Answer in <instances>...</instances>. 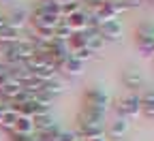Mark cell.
Returning <instances> with one entry per match:
<instances>
[{"mask_svg":"<svg viewBox=\"0 0 154 141\" xmlns=\"http://www.w3.org/2000/svg\"><path fill=\"white\" fill-rule=\"evenodd\" d=\"M75 133H77L79 139H90V137L105 135V115L82 109L77 113V130Z\"/></svg>","mask_w":154,"mask_h":141,"instance_id":"obj_1","label":"cell"},{"mask_svg":"<svg viewBox=\"0 0 154 141\" xmlns=\"http://www.w3.org/2000/svg\"><path fill=\"white\" fill-rule=\"evenodd\" d=\"M111 107V96L107 90H103L101 86H92L84 92V107L82 109H88V111H94L99 115H105Z\"/></svg>","mask_w":154,"mask_h":141,"instance_id":"obj_2","label":"cell"},{"mask_svg":"<svg viewBox=\"0 0 154 141\" xmlns=\"http://www.w3.org/2000/svg\"><path fill=\"white\" fill-rule=\"evenodd\" d=\"M113 109L118 111V118L133 120L141 113V96L139 92H126L113 100Z\"/></svg>","mask_w":154,"mask_h":141,"instance_id":"obj_3","label":"cell"},{"mask_svg":"<svg viewBox=\"0 0 154 141\" xmlns=\"http://www.w3.org/2000/svg\"><path fill=\"white\" fill-rule=\"evenodd\" d=\"M99 32H101V36L105 38V43H107V41H120V38H122V32H124V26H122V22H120L118 17H113V19H109V22H103V24H101Z\"/></svg>","mask_w":154,"mask_h":141,"instance_id":"obj_4","label":"cell"},{"mask_svg":"<svg viewBox=\"0 0 154 141\" xmlns=\"http://www.w3.org/2000/svg\"><path fill=\"white\" fill-rule=\"evenodd\" d=\"M7 22H9V26H13V28L24 30V28L30 24V11H28L26 7H13V9L7 13Z\"/></svg>","mask_w":154,"mask_h":141,"instance_id":"obj_5","label":"cell"},{"mask_svg":"<svg viewBox=\"0 0 154 141\" xmlns=\"http://www.w3.org/2000/svg\"><path fill=\"white\" fill-rule=\"evenodd\" d=\"M128 128H131V122L126 118H116L105 126V135L111 137V139H122L128 133Z\"/></svg>","mask_w":154,"mask_h":141,"instance_id":"obj_6","label":"cell"},{"mask_svg":"<svg viewBox=\"0 0 154 141\" xmlns=\"http://www.w3.org/2000/svg\"><path fill=\"white\" fill-rule=\"evenodd\" d=\"M62 22L71 28V32H84L88 28V13L84 9H79L69 17H62Z\"/></svg>","mask_w":154,"mask_h":141,"instance_id":"obj_7","label":"cell"},{"mask_svg":"<svg viewBox=\"0 0 154 141\" xmlns=\"http://www.w3.org/2000/svg\"><path fill=\"white\" fill-rule=\"evenodd\" d=\"M24 38H26V32L19 30V28H13V26H9V24H7L5 28H0V47L19 43V41H24Z\"/></svg>","mask_w":154,"mask_h":141,"instance_id":"obj_8","label":"cell"},{"mask_svg":"<svg viewBox=\"0 0 154 141\" xmlns=\"http://www.w3.org/2000/svg\"><path fill=\"white\" fill-rule=\"evenodd\" d=\"M122 84L128 88V92H137L139 88H143L146 79H143V75L137 69H128V71L122 73Z\"/></svg>","mask_w":154,"mask_h":141,"instance_id":"obj_9","label":"cell"},{"mask_svg":"<svg viewBox=\"0 0 154 141\" xmlns=\"http://www.w3.org/2000/svg\"><path fill=\"white\" fill-rule=\"evenodd\" d=\"M56 66H58V71H62L64 75H71V77H77V75H82V73H84V62L75 60L71 54H69L64 60H60V62H58Z\"/></svg>","mask_w":154,"mask_h":141,"instance_id":"obj_10","label":"cell"},{"mask_svg":"<svg viewBox=\"0 0 154 141\" xmlns=\"http://www.w3.org/2000/svg\"><path fill=\"white\" fill-rule=\"evenodd\" d=\"M84 36H86V47L92 54H99L105 47V38L101 36L99 30H84Z\"/></svg>","mask_w":154,"mask_h":141,"instance_id":"obj_11","label":"cell"},{"mask_svg":"<svg viewBox=\"0 0 154 141\" xmlns=\"http://www.w3.org/2000/svg\"><path fill=\"white\" fill-rule=\"evenodd\" d=\"M11 133H17V135H24V137H30L34 133V122L32 118H26V115H17L15 120V126Z\"/></svg>","mask_w":154,"mask_h":141,"instance_id":"obj_12","label":"cell"},{"mask_svg":"<svg viewBox=\"0 0 154 141\" xmlns=\"http://www.w3.org/2000/svg\"><path fill=\"white\" fill-rule=\"evenodd\" d=\"M66 90V84L62 81V79H51V81H47V84H43V90L41 92H45L47 96H51V98H56V96H60L62 92Z\"/></svg>","mask_w":154,"mask_h":141,"instance_id":"obj_13","label":"cell"},{"mask_svg":"<svg viewBox=\"0 0 154 141\" xmlns=\"http://www.w3.org/2000/svg\"><path fill=\"white\" fill-rule=\"evenodd\" d=\"M139 96H141V113L148 118H154V88L146 90Z\"/></svg>","mask_w":154,"mask_h":141,"instance_id":"obj_14","label":"cell"},{"mask_svg":"<svg viewBox=\"0 0 154 141\" xmlns=\"http://www.w3.org/2000/svg\"><path fill=\"white\" fill-rule=\"evenodd\" d=\"M66 45H69V49H71V51H77V49L86 47V36H84V32H73V34L69 36Z\"/></svg>","mask_w":154,"mask_h":141,"instance_id":"obj_15","label":"cell"},{"mask_svg":"<svg viewBox=\"0 0 154 141\" xmlns=\"http://www.w3.org/2000/svg\"><path fill=\"white\" fill-rule=\"evenodd\" d=\"M73 32H71V28L62 22V19H60V24H58L56 28H54V38H56V41H69V36H71Z\"/></svg>","mask_w":154,"mask_h":141,"instance_id":"obj_16","label":"cell"},{"mask_svg":"<svg viewBox=\"0 0 154 141\" xmlns=\"http://www.w3.org/2000/svg\"><path fill=\"white\" fill-rule=\"evenodd\" d=\"M15 120H17V113H15L13 109H9V111L2 115V120H0V128L7 130V133H11L13 126H15Z\"/></svg>","mask_w":154,"mask_h":141,"instance_id":"obj_17","label":"cell"},{"mask_svg":"<svg viewBox=\"0 0 154 141\" xmlns=\"http://www.w3.org/2000/svg\"><path fill=\"white\" fill-rule=\"evenodd\" d=\"M49 141H82V139L77 137L75 130H62V128H60V130H58V133L49 139Z\"/></svg>","mask_w":154,"mask_h":141,"instance_id":"obj_18","label":"cell"},{"mask_svg":"<svg viewBox=\"0 0 154 141\" xmlns=\"http://www.w3.org/2000/svg\"><path fill=\"white\" fill-rule=\"evenodd\" d=\"M135 38H154V24L146 22L137 28V32H135Z\"/></svg>","mask_w":154,"mask_h":141,"instance_id":"obj_19","label":"cell"},{"mask_svg":"<svg viewBox=\"0 0 154 141\" xmlns=\"http://www.w3.org/2000/svg\"><path fill=\"white\" fill-rule=\"evenodd\" d=\"M71 56L75 58V60H79V62H88V60H92L94 58V54L88 49V47H82V49H77V51H71Z\"/></svg>","mask_w":154,"mask_h":141,"instance_id":"obj_20","label":"cell"},{"mask_svg":"<svg viewBox=\"0 0 154 141\" xmlns=\"http://www.w3.org/2000/svg\"><path fill=\"white\" fill-rule=\"evenodd\" d=\"M82 141H107V135H99V137H90V139H82Z\"/></svg>","mask_w":154,"mask_h":141,"instance_id":"obj_21","label":"cell"},{"mask_svg":"<svg viewBox=\"0 0 154 141\" xmlns=\"http://www.w3.org/2000/svg\"><path fill=\"white\" fill-rule=\"evenodd\" d=\"M9 22H7V13H0V28H5Z\"/></svg>","mask_w":154,"mask_h":141,"instance_id":"obj_22","label":"cell"},{"mask_svg":"<svg viewBox=\"0 0 154 141\" xmlns=\"http://www.w3.org/2000/svg\"><path fill=\"white\" fill-rule=\"evenodd\" d=\"M152 56H154V54H152Z\"/></svg>","mask_w":154,"mask_h":141,"instance_id":"obj_23","label":"cell"}]
</instances>
